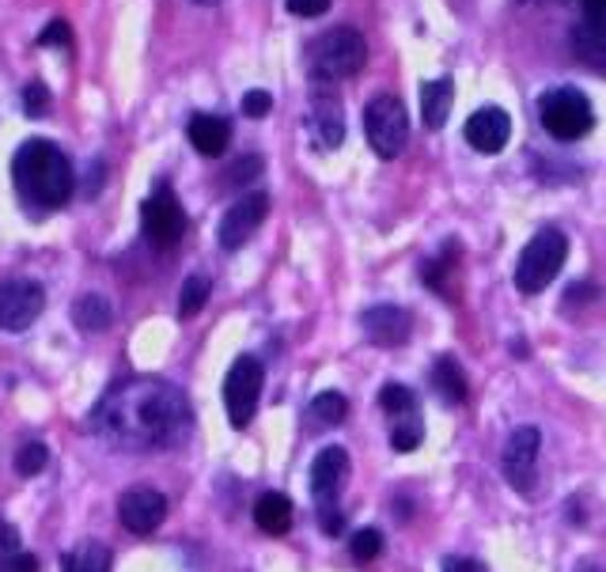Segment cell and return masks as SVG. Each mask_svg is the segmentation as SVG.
Listing matches in <instances>:
<instances>
[{
  "label": "cell",
  "instance_id": "obj_1",
  "mask_svg": "<svg viewBox=\"0 0 606 572\" xmlns=\"http://www.w3.org/2000/svg\"><path fill=\"white\" fill-rule=\"evenodd\" d=\"M92 433L118 451H164L190 433V402L156 375L114 383L92 409Z\"/></svg>",
  "mask_w": 606,
  "mask_h": 572
},
{
  "label": "cell",
  "instance_id": "obj_2",
  "mask_svg": "<svg viewBox=\"0 0 606 572\" xmlns=\"http://www.w3.org/2000/svg\"><path fill=\"white\" fill-rule=\"evenodd\" d=\"M15 190L27 205L61 209L73 198V164L53 141H27L12 159Z\"/></svg>",
  "mask_w": 606,
  "mask_h": 572
},
{
  "label": "cell",
  "instance_id": "obj_3",
  "mask_svg": "<svg viewBox=\"0 0 606 572\" xmlns=\"http://www.w3.org/2000/svg\"><path fill=\"white\" fill-rule=\"evenodd\" d=\"M364 61H368V42L356 27H334L307 46V73L315 84L349 80L361 73Z\"/></svg>",
  "mask_w": 606,
  "mask_h": 572
},
{
  "label": "cell",
  "instance_id": "obj_4",
  "mask_svg": "<svg viewBox=\"0 0 606 572\" xmlns=\"http://www.w3.org/2000/svg\"><path fill=\"white\" fill-rule=\"evenodd\" d=\"M565 258H568V239H565V231L542 228L539 236H534L531 243L523 247L520 266H515V289H520L523 297H534V292H542V289H546V284L561 273Z\"/></svg>",
  "mask_w": 606,
  "mask_h": 572
},
{
  "label": "cell",
  "instance_id": "obj_5",
  "mask_svg": "<svg viewBox=\"0 0 606 572\" xmlns=\"http://www.w3.org/2000/svg\"><path fill=\"white\" fill-rule=\"evenodd\" d=\"M539 114H542L546 133L557 141H581L595 125L592 103H587V95L581 87H550L539 103Z\"/></svg>",
  "mask_w": 606,
  "mask_h": 572
},
{
  "label": "cell",
  "instance_id": "obj_6",
  "mask_svg": "<svg viewBox=\"0 0 606 572\" xmlns=\"http://www.w3.org/2000/svg\"><path fill=\"white\" fill-rule=\"evenodd\" d=\"M364 133H368V145L376 156L395 159L398 152L406 148V137H409V114L403 100L376 95V100L364 106Z\"/></svg>",
  "mask_w": 606,
  "mask_h": 572
},
{
  "label": "cell",
  "instance_id": "obj_7",
  "mask_svg": "<svg viewBox=\"0 0 606 572\" xmlns=\"http://www.w3.org/2000/svg\"><path fill=\"white\" fill-rule=\"evenodd\" d=\"M262 383H265V368H262V361H254V356H239V361L228 368L224 409H228V422L236 428H247L254 422L258 398H262Z\"/></svg>",
  "mask_w": 606,
  "mask_h": 572
},
{
  "label": "cell",
  "instance_id": "obj_8",
  "mask_svg": "<svg viewBox=\"0 0 606 572\" xmlns=\"http://www.w3.org/2000/svg\"><path fill=\"white\" fill-rule=\"evenodd\" d=\"M140 228H145V239L152 247H164V250H171L178 239L186 236V209L182 201L175 198V190L159 186V190L140 205Z\"/></svg>",
  "mask_w": 606,
  "mask_h": 572
},
{
  "label": "cell",
  "instance_id": "obj_9",
  "mask_svg": "<svg viewBox=\"0 0 606 572\" xmlns=\"http://www.w3.org/2000/svg\"><path fill=\"white\" fill-rule=\"evenodd\" d=\"M42 308H46V292H42L39 281H27V277L0 281V330L23 334V330L34 326Z\"/></svg>",
  "mask_w": 606,
  "mask_h": 572
},
{
  "label": "cell",
  "instance_id": "obj_10",
  "mask_svg": "<svg viewBox=\"0 0 606 572\" xmlns=\"http://www.w3.org/2000/svg\"><path fill=\"white\" fill-rule=\"evenodd\" d=\"M539 448H542V433L534 425H520L512 436H508L501 470L515 493H531L534 474H539Z\"/></svg>",
  "mask_w": 606,
  "mask_h": 572
},
{
  "label": "cell",
  "instance_id": "obj_11",
  "mask_svg": "<svg viewBox=\"0 0 606 572\" xmlns=\"http://www.w3.org/2000/svg\"><path fill=\"white\" fill-rule=\"evenodd\" d=\"M265 212H270V198H265V194H247V198H239L224 217H220L217 243L224 250H239L258 231Z\"/></svg>",
  "mask_w": 606,
  "mask_h": 572
},
{
  "label": "cell",
  "instance_id": "obj_12",
  "mask_svg": "<svg viewBox=\"0 0 606 572\" xmlns=\"http://www.w3.org/2000/svg\"><path fill=\"white\" fill-rule=\"evenodd\" d=\"M573 53L587 69L606 73V0H584V15L573 27Z\"/></svg>",
  "mask_w": 606,
  "mask_h": 572
},
{
  "label": "cell",
  "instance_id": "obj_13",
  "mask_svg": "<svg viewBox=\"0 0 606 572\" xmlns=\"http://www.w3.org/2000/svg\"><path fill=\"white\" fill-rule=\"evenodd\" d=\"M118 520L129 534H152L167 520V497L159 489H126L118 497Z\"/></svg>",
  "mask_w": 606,
  "mask_h": 572
},
{
  "label": "cell",
  "instance_id": "obj_14",
  "mask_svg": "<svg viewBox=\"0 0 606 572\" xmlns=\"http://www.w3.org/2000/svg\"><path fill=\"white\" fill-rule=\"evenodd\" d=\"M361 330L372 345L379 349H395L406 345L409 334H414V315L406 308H395V303H376L361 315Z\"/></svg>",
  "mask_w": 606,
  "mask_h": 572
},
{
  "label": "cell",
  "instance_id": "obj_15",
  "mask_svg": "<svg viewBox=\"0 0 606 572\" xmlns=\"http://www.w3.org/2000/svg\"><path fill=\"white\" fill-rule=\"evenodd\" d=\"M467 145L481 152V156H493V152H501L508 145V137H512V118H508V111L501 106H481L467 118Z\"/></svg>",
  "mask_w": 606,
  "mask_h": 572
},
{
  "label": "cell",
  "instance_id": "obj_16",
  "mask_svg": "<svg viewBox=\"0 0 606 572\" xmlns=\"http://www.w3.org/2000/svg\"><path fill=\"white\" fill-rule=\"evenodd\" d=\"M345 478H349V451L345 448H323L311 462V493H315L318 508L334 505L342 493Z\"/></svg>",
  "mask_w": 606,
  "mask_h": 572
},
{
  "label": "cell",
  "instance_id": "obj_17",
  "mask_svg": "<svg viewBox=\"0 0 606 572\" xmlns=\"http://www.w3.org/2000/svg\"><path fill=\"white\" fill-rule=\"evenodd\" d=\"M311 137H315L318 148H337L345 141V111L342 103L334 100V95H315V103H311Z\"/></svg>",
  "mask_w": 606,
  "mask_h": 572
},
{
  "label": "cell",
  "instance_id": "obj_18",
  "mask_svg": "<svg viewBox=\"0 0 606 572\" xmlns=\"http://www.w3.org/2000/svg\"><path fill=\"white\" fill-rule=\"evenodd\" d=\"M186 133H190V145L198 148L201 156H220L231 141L228 118H217V114H194L190 125H186Z\"/></svg>",
  "mask_w": 606,
  "mask_h": 572
},
{
  "label": "cell",
  "instance_id": "obj_19",
  "mask_svg": "<svg viewBox=\"0 0 606 572\" xmlns=\"http://www.w3.org/2000/svg\"><path fill=\"white\" fill-rule=\"evenodd\" d=\"M432 387L440 391V398L454 402V406H462L470 395V383H467V372H462V364L454 361V356H436L432 364Z\"/></svg>",
  "mask_w": 606,
  "mask_h": 572
},
{
  "label": "cell",
  "instance_id": "obj_20",
  "mask_svg": "<svg viewBox=\"0 0 606 572\" xmlns=\"http://www.w3.org/2000/svg\"><path fill=\"white\" fill-rule=\"evenodd\" d=\"M73 323L84 330V334H103L106 326L114 323V308L111 300L100 297V292H84L73 308Z\"/></svg>",
  "mask_w": 606,
  "mask_h": 572
},
{
  "label": "cell",
  "instance_id": "obj_21",
  "mask_svg": "<svg viewBox=\"0 0 606 572\" xmlns=\"http://www.w3.org/2000/svg\"><path fill=\"white\" fill-rule=\"evenodd\" d=\"M451 103H454V87H451L448 76L425 84L421 87V118H425V125H429V129H440V125L448 122V114H451Z\"/></svg>",
  "mask_w": 606,
  "mask_h": 572
},
{
  "label": "cell",
  "instance_id": "obj_22",
  "mask_svg": "<svg viewBox=\"0 0 606 572\" xmlns=\"http://www.w3.org/2000/svg\"><path fill=\"white\" fill-rule=\"evenodd\" d=\"M254 523L265 534H284L292 527V500L284 493H262L254 505Z\"/></svg>",
  "mask_w": 606,
  "mask_h": 572
},
{
  "label": "cell",
  "instance_id": "obj_23",
  "mask_svg": "<svg viewBox=\"0 0 606 572\" xmlns=\"http://www.w3.org/2000/svg\"><path fill=\"white\" fill-rule=\"evenodd\" d=\"M61 572H111V550L103 542H80L73 553L61 558Z\"/></svg>",
  "mask_w": 606,
  "mask_h": 572
},
{
  "label": "cell",
  "instance_id": "obj_24",
  "mask_svg": "<svg viewBox=\"0 0 606 572\" xmlns=\"http://www.w3.org/2000/svg\"><path fill=\"white\" fill-rule=\"evenodd\" d=\"M345 414H349V402H345V395H337V391H323V395L311 398L307 425L311 428H334V425L345 422Z\"/></svg>",
  "mask_w": 606,
  "mask_h": 572
},
{
  "label": "cell",
  "instance_id": "obj_25",
  "mask_svg": "<svg viewBox=\"0 0 606 572\" xmlns=\"http://www.w3.org/2000/svg\"><path fill=\"white\" fill-rule=\"evenodd\" d=\"M209 292H212V281H209V277H201V273L186 277V281H182V292H178V315H182V319H194V315H198V311L205 308Z\"/></svg>",
  "mask_w": 606,
  "mask_h": 572
},
{
  "label": "cell",
  "instance_id": "obj_26",
  "mask_svg": "<svg viewBox=\"0 0 606 572\" xmlns=\"http://www.w3.org/2000/svg\"><path fill=\"white\" fill-rule=\"evenodd\" d=\"M425 440V425L417 414H406V417H395V428H390V448H395L398 455L406 451H417Z\"/></svg>",
  "mask_w": 606,
  "mask_h": 572
},
{
  "label": "cell",
  "instance_id": "obj_27",
  "mask_svg": "<svg viewBox=\"0 0 606 572\" xmlns=\"http://www.w3.org/2000/svg\"><path fill=\"white\" fill-rule=\"evenodd\" d=\"M379 406L387 409L390 417L417 414V398H414V391L403 387V383H387V387L379 391Z\"/></svg>",
  "mask_w": 606,
  "mask_h": 572
},
{
  "label": "cell",
  "instance_id": "obj_28",
  "mask_svg": "<svg viewBox=\"0 0 606 572\" xmlns=\"http://www.w3.org/2000/svg\"><path fill=\"white\" fill-rule=\"evenodd\" d=\"M349 553H353V561L368 565V561H376L383 553V534L376 531V527H364V531H356L349 539Z\"/></svg>",
  "mask_w": 606,
  "mask_h": 572
},
{
  "label": "cell",
  "instance_id": "obj_29",
  "mask_svg": "<svg viewBox=\"0 0 606 572\" xmlns=\"http://www.w3.org/2000/svg\"><path fill=\"white\" fill-rule=\"evenodd\" d=\"M50 462V451L46 444H23L20 451H15V470L23 474V478H34V474H42Z\"/></svg>",
  "mask_w": 606,
  "mask_h": 572
},
{
  "label": "cell",
  "instance_id": "obj_30",
  "mask_svg": "<svg viewBox=\"0 0 606 572\" xmlns=\"http://www.w3.org/2000/svg\"><path fill=\"white\" fill-rule=\"evenodd\" d=\"M50 87L46 84H39V80H34V84H27L23 87V114L27 118H42V114L50 111Z\"/></svg>",
  "mask_w": 606,
  "mask_h": 572
},
{
  "label": "cell",
  "instance_id": "obj_31",
  "mask_svg": "<svg viewBox=\"0 0 606 572\" xmlns=\"http://www.w3.org/2000/svg\"><path fill=\"white\" fill-rule=\"evenodd\" d=\"M39 46H73V31H69L65 20H53L46 31L39 34Z\"/></svg>",
  "mask_w": 606,
  "mask_h": 572
},
{
  "label": "cell",
  "instance_id": "obj_32",
  "mask_svg": "<svg viewBox=\"0 0 606 572\" xmlns=\"http://www.w3.org/2000/svg\"><path fill=\"white\" fill-rule=\"evenodd\" d=\"M273 111V95L270 92H247L243 95V114L247 118H265Z\"/></svg>",
  "mask_w": 606,
  "mask_h": 572
},
{
  "label": "cell",
  "instance_id": "obj_33",
  "mask_svg": "<svg viewBox=\"0 0 606 572\" xmlns=\"http://www.w3.org/2000/svg\"><path fill=\"white\" fill-rule=\"evenodd\" d=\"M258 171H262V159H258V156H247V159H239V164H236V167H231V171H228V186H243L247 178H251V175H258Z\"/></svg>",
  "mask_w": 606,
  "mask_h": 572
},
{
  "label": "cell",
  "instance_id": "obj_34",
  "mask_svg": "<svg viewBox=\"0 0 606 572\" xmlns=\"http://www.w3.org/2000/svg\"><path fill=\"white\" fill-rule=\"evenodd\" d=\"M20 531H15L8 520H0V561L4 558H12V553H20Z\"/></svg>",
  "mask_w": 606,
  "mask_h": 572
},
{
  "label": "cell",
  "instance_id": "obj_35",
  "mask_svg": "<svg viewBox=\"0 0 606 572\" xmlns=\"http://www.w3.org/2000/svg\"><path fill=\"white\" fill-rule=\"evenodd\" d=\"M0 572H39V558L34 553H12V558L0 561Z\"/></svg>",
  "mask_w": 606,
  "mask_h": 572
},
{
  "label": "cell",
  "instance_id": "obj_36",
  "mask_svg": "<svg viewBox=\"0 0 606 572\" xmlns=\"http://www.w3.org/2000/svg\"><path fill=\"white\" fill-rule=\"evenodd\" d=\"M318 523H323L326 534H342V527H345L342 508H337V505H323V508H318Z\"/></svg>",
  "mask_w": 606,
  "mask_h": 572
},
{
  "label": "cell",
  "instance_id": "obj_37",
  "mask_svg": "<svg viewBox=\"0 0 606 572\" xmlns=\"http://www.w3.org/2000/svg\"><path fill=\"white\" fill-rule=\"evenodd\" d=\"M330 8V0H289V12L292 15H303V20H315Z\"/></svg>",
  "mask_w": 606,
  "mask_h": 572
},
{
  "label": "cell",
  "instance_id": "obj_38",
  "mask_svg": "<svg viewBox=\"0 0 606 572\" xmlns=\"http://www.w3.org/2000/svg\"><path fill=\"white\" fill-rule=\"evenodd\" d=\"M440 572H481V565L478 561H470V558H443Z\"/></svg>",
  "mask_w": 606,
  "mask_h": 572
},
{
  "label": "cell",
  "instance_id": "obj_39",
  "mask_svg": "<svg viewBox=\"0 0 606 572\" xmlns=\"http://www.w3.org/2000/svg\"><path fill=\"white\" fill-rule=\"evenodd\" d=\"M581 572H603V569H595V565H581Z\"/></svg>",
  "mask_w": 606,
  "mask_h": 572
},
{
  "label": "cell",
  "instance_id": "obj_40",
  "mask_svg": "<svg viewBox=\"0 0 606 572\" xmlns=\"http://www.w3.org/2000/svg\"><path fill=\"white\" fill-rule=\"evenodd\" d=\"M194 4H217V0H194Z\"/></svg>",
  "mask_w": 606,
  "mask_h": 572
}]
</instances>
